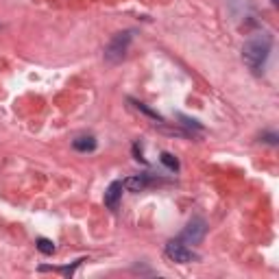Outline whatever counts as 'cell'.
I'll return each mask as SVG.
<instances>
[{"label":"cell","instance_id":"9c48e42d","mask_svg":"<svg viewBox=\"0 0 279 279\" xmlns=\"http://www.w3.org/2000/svg\"><path fill=\"white\" fill-rule=\"evenodd\" d=\"M135 105V109H140V112L142 114H146V116H151L153 120H157V122H164V118H161V116L157 114V112H153V109L149 107V105H144V102H137V100H131Z\"/></svg>","mask_w":279,"mask_h":279},{"label":"cell","instance_id":"277c9868","mask_svg":"<svg viewBox=\"0 0 279 279\" xmlns=\"http://www.w3.org/2000/svg\"><path fill=\"white\" fill-rule=\"evenodd\" d=\"M205 231H207V225H205V220H203V218H192L186 227H183L179 240L186 242V245H199V242L205 238Z\"/></svg>","mask_w":279,"mask_h":279},{"label":"cell","instance_id":"ba28073f","mask_svg":"<svg viewBox=\"0 0 279 279\" xmlns=\"http://www.w3.org/2000/svg\"><path fill=\"white\" fill-rule=\"evenodd\" d=\"M35 245H38V249H40L44 255H53V253H55V242L48 240V238H38V242H35Z\"/></svg>","mask_w":279,"mask_h":279},{"label":"cell","instance_id":"7a4b0ae2","mask_svg":"<svg viewBox=\"0 0 279 279\" xmlns=\"http://www.w3.org/2000/svg\"><path fill=\"white\" fill-rule=\"evenodd\" d=\"M131 40H133V33L131 31H120L116 33L112 40H109V44L105 46V59L109 63H118L124 59V55L129 53V46H131Z\"/></svg>","mask_w":279,"mask_h":279},{"label":"cell","instance_id":"6da1fadb","mask_svg":"<svg viewBox=\"0 0 279 279\" xmlns=\"http://www.w3.org/2000/svg\"><path fill=\"white\" fill-rule=\"evenodd\" d=\"M270 50H273V35L266 31L253 33L242 46V59H245L249 70H253L255 75H262V68L268 59Z\"/></svg>","mask_w":279,"mask_h":279},{"label":"cell","instance_id":"52a82bcc","mask_svg":"<svg viewBox=\"0 0 279 279\" xmlns=\"http://www.w3.org/2000/svg\"><path fill=\"white\" fill-rule=\"evenodd\" d=\"M72 146H75L77 151H81V153H90V151L96 149V140H94L92 135H81V137H77L75 142H72Z\"/></svg>","mask_w":279,"mask_h":279},{"label":"cell","instance_id":"4fadbf2b","mask_svg":"<svg viewBox=\"0 0 279 279\" xmlns=\"http://www.w3.org/2000/svg\"><path fill=\"white\" fill-rule=\"evenodd\" d=\"M273 5H279V0H273Z\"/></svg>","mask_w":279,"mask_h":279},{"label":"cell","instance_id":"5b68a950","mask_svg":"<svg viewBox=\"0 0 279 279\" xmlns=\"http://www.w3.org/2000/svg\"><path fill=\"white\" fill-rule=\"evenodd\" d=\"M122 196V181H112L109 188L105 190V205L109 210H116Z\"/></svg>","mask_w":279,"mask_h":279},{"label":"cell","instance_id":"30bf717a","mask_svg":"<svg viewBox=\"0 0 279 279\" xmlns=\"http://www.w3.org/2000/svg\"><path fill=\"white\" fill-rule=\"evenodd\" d=\"M161 164L166 168H170V170H179V159L172 155V153H161Z\"/></svg>","mask_w":279,"mask_h":279},{"label":"cell","instance_id":"8992f818","mask_svg":"<svg viewBox=\"0 0 279 279\" xmlns=\"http://www.w3.org/2000/svg\"><path fill=\"white\" fill-rule=\"evenodd\" d=\"M122 188H127L129 192H142L146 188V177L144 175H137V177H127L122 181Z\"/></svg>","mask_w":279,"mask_h":279},{"label":"cell","instance_id":"3957f363","mask_svg":"<svg viewBox=\"0 0 279 279\" xmlns=\"http://www.w3.org/2000/svg\"><path fill=\"white\" fill-rule=\"evenodd\" d=\"M166 255L172 262H177V264H190V262L199 260V255H196L192 249H188L181 240H170V242H168V245H166Z\"/></svg>","mask_w":279,"mask_h":279},{"label":"cell","instance_id":"8fae6325","mask_svg":"<svg viewBox=\"0 0 279 279\" xmlns=\"http://www.w3.org/2000/svg\"><path fill=\"white\" fill-rule=\"evenodd\" d=\"M179 120H183V124H186V127H190V129H196V131H201L203 127L196 120H192V118H188V116H183V114H179Z\"/></svg>","mask_w":279,"mask_h":279},{"label":"cell","instance_id":"7c38bea8","mask_svg":"<svg viewBox=\"0 0 279 279\" xmlns=\"http://www.w3.org/2000/svg\"><path fill=\"white\" fill-rule=\"evenodd\" d=\"M262 140H264V142H268V144H277L279 135L277 133H262Z\"/></svg>","mask_w":279,"mask_h":279}]
</instances>
